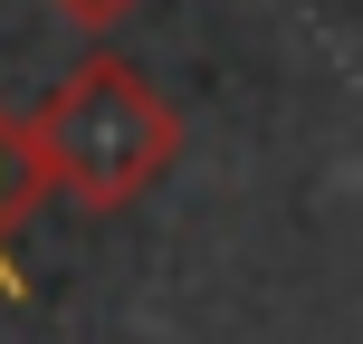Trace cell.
Here are the masks:
<instances>
[{
    "mask_svg": "<svg viewBox=\"0 0 363 344\" xmlns=\"http://www.w3.org/2000/svg\"><path fill=\"white\" fill-rule=\"evenodd\" d=\"M29 144H38L48 192L86 201V211H134L182 163V115L134 57L96 48L48 87V106L29 115Z\"/></svg>",
    "mask_w": 363,
    "mask_h": 344,
    "instance_id": "6da1fadb",
    "label": "cell"
},
{
    "mask_svg": "<svg viewBox=\"0 0 363 344\" xmlns=\"http://www.w3.org/2000/svg\"><path fill=\"white\" fill-rule=\"evenodd\" d=\"M48 192V172H38V144H29V125H10L0 115V296H19L29 277H19V258H10V230L29 220V201Z\"/></svg>",
    "mask_w": 363,
    "mask_h": 344,
    "instance_id": "7a4b0ae2",
    "label": "cell"
},
{
    "mask_svg": "<svg viewBox=\"0 0 363 344\" xmlns=\"http://www.w3.org/2000/svg\"><path fill=\"white\" fill-rule=\"evenodd\" d=\"M48 10H57V19H77V29H96V38H106L115 19H134V10H144V0H48Z\"/></svg>",
    "mask_w": 363,
    "mask_h": 344,
    "instance_id": "3957f363",
    "label": "cell"
}]
</instances>
